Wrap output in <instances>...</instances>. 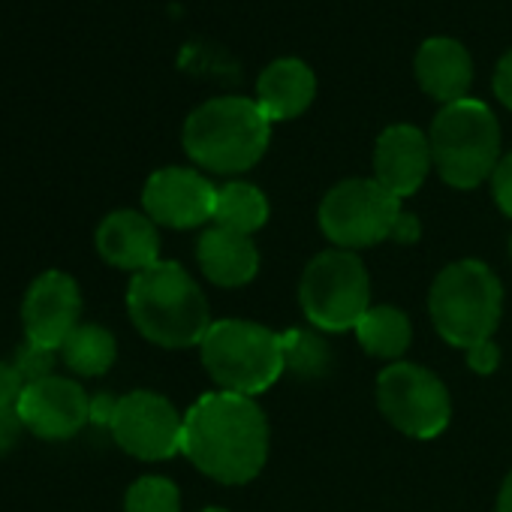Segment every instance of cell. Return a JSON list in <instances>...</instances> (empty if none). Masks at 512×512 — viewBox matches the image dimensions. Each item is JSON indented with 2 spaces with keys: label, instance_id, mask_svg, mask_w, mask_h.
I'll list each match as a JSON object with an SVG mask.
<instances>
[{
  "label": "cell",
  "instance_id": "1",
  "mask_svg": "<svg viewBox=\"0 0 512 512\" xmlns=\"http://www.w3.org/2000/svg\"><path fill=\"white\" fill-rule=\"evenodd\" d=\"M181 452L208 479L244 485L269 461V419L247 395L208 392L184 413Z\"/></svg>",
  "mask_w": 512,
  "mask_h": 512
},
{
  "label": "cell",
  "instance_id": "2",
  "mask_svg": "<svg viewBox=\"0 0 512 512\" xmlns=\"http://www.w3.org/2000/svg\"><path fill=\"white\" fill-rule=\"evenodd\" d=\"M127 314L136 332L163 350L196 347L211 329V314L202 290L178 263L166 260L130 278Z\"/></svg>",
  "mask_w": 512,
  "mask_h": 512
},
{
  "label": "cell",
  "instance_id": "3",
  "mask_svg": "<svg viewBox=\"0 0 512 512\" xmlns=\"http://www.w3.org/2000/svg\"><path fill=\"white\" fill-rule=\"evenodd\" d=\"M187 157L217 175H238L263 160L272 121L247 97H217L193 109L181 133Z\"/></svg>",
  "mask_w": 512,
  "mask_h": 512
},
{
  "label": "cell",
  "instance_id": "4",
  "mask_svg": "<svg viewBox=\"0 0 512 512\" xmlns=\"http://www.w3.org/2000/svg\"><path fill=\"white\" fill-rule=\"evenodd\" d=\"M428 311L437 335L449 347L470 350L491 341L503 314V287L479 260L449 263L431 284Z\"/></svg>",
  "mask_w": 512,
  "mask_h": 512
},
{
  "label": "cell",
  "instance_id": "5",
  "mask_svg": "<svg viewBox=\"0 0 512 512\" xmlns=\"http://www.w3.org/2000/svg\"><path fill=\"white\" fill-rule=\"evenodd\" d=\"M202 365L220 392L232 395H260L278 383L284 374V344L281 335L250 323V320H217L205 332Z\"/></svg>",
  "mask_w": 512,
  "mask_h": 512
},
{
  "label": "cell",
  "instance_id": "6",
  "mask_svg": "<svg viewBox=\"0 0 512 512\" xmlns=\"http://www.w3.org/2000/svg\"><path fill=\"white\" fill-rule=\"evenodd\" d=\"M428 142L440 178L458 190L479 187L500 163V124L485 103L470 97L437 112Z\"/></svg>",
  "mask_w": 512,
  "mask_h": 512
},
{
  "label": "cell",
  "instance_id": "7",
  "mask_svg": "<svg viewBox=\"0 0 512 512\" xmlns=\"http://www.w3.org/2000/svg\"><path fill=\"white\" fill-rule=\"evenodd\" d=\"M305 317L323 332L356 329L371 308V281L353 250H323L305 266L299 284Z\"/></svg>",
  "mask_w": 512,
  "mask_h": 512
},
{
  "label": "cell",
  "instance_id": "8",
  "mask_svg": "<svg viewBox=\"0 0 512 512\" xmlns=\"http://www.w3.org/2000/svg\"><path fill=\"white\" fill-rule=\"evenodd\" d=\"M401 217V199L374 178H347L320 202V229L341 250L374 247L392 238Z\"/></svg>",
  "mask_w": 512,
  "mask_h": 512
},
{
  "label": "cell",
  "instance_id": "9",
  "mask_svg": "<svg viewBox=\"0 0 512 512\" xmlns=\"http://www.w3.org/2000/svg\"><path fill=\"white\" fill-rule=\"evenodd\" d=\"M380 413L407 437H440L452 416V401L443 380L413 362H392L377 377Z\"/></svg>",
  "mask_w": 512,
  "mask_h": 512
},
{
  "label": "cell",
  "instance_id": "10",
  "mask_svg": "<svg viewBox=\"0 0 512 512\" xmlns=\"http://www.w3.org/2000/svg\"><path fill=\"white\" fill-rule=\"evenodd\" d=\"M109 431L127 455L139 461H163L181 452L184 416L169 398L151 389H136L118 398V410Z\"/></svg>",
  "mask_w": 512,
  "mask_h": 512
},
{
  "label": "cell",
  "instance_id": "11",
  "mask_svg": "<svg viewBox=\"0 0 512 512\" xmlns=\"http://www.w3.org/2000/svg\"><path fill=\"white\" fill-rule=\"evenodd\" d=\"M142 208L157 226L193 229L205 220H214L217 187L196 169L166 166L145 181Z\"/></svg>",
  "mask_w": 512,
  "mask_h": 512
},
{
  "label": "cell",
  "instance_id": "12",
  "mask_svg": "<svg viewBox=\"0 0 512 512\" xmlns=\"http://www.w3.org/2000/svg\"><path fill=\"white\" fill-rule=\"evenodd\" d=\"M82 290L73 275L52 269L31 281L22 302V326L31 344L61 350L70 332L82 323Z\"/></svg>",
  "mask_w": 512,
  "mask_h": 512
},
{
  "label": "cell",
  "instance_id": "13",
  "mask_svg": "<svg viewBox=\"0 0 512 512\" xmlns=\"http://www.w3.org/2000/svg\"><path fill=\"white\" fill-rule=\"evenodd\" d=\"M19 416L40 440H70L91 422V398L76 380L52 374L28 383L19 401Z\"/></svg>",
  "mask_w": 512,
  "mask_h": 512
},
{
  "label": "cell",
  "instance_id": "14",
  "mask_svg": "<svg viewBox=\"0 0 512 512\" xmlns=\"http://www.w3.org/2000/svg\"><path fill=\"white\" fill-rule=\"evenodd\" d=\"M434 166L431 142L422 130L410 124H392L380 133L374 145V181L392 196H413Z\"/></svg>",
  "mask_w": 512,
  "mask_h": 512
},
{
  "label": "cell",
  "instance_id": "15",
  "mask_svg": "<svg viewBox=\"0 0 512 512\" xmlns=\"http://www.w3.org/2000/svg\"><path fill=\"white\" fill-rule=\"evenodd\" d=\"M97 253L112 269L136 275L160 263L157 223L145 211H133V208L112 211L97 226Z\"/></svg>",
  "mask_w": 512,
  "mask_h": 512
},
{
  "label": "cell",
  "instance_id": "16",
  "mask_svg": "<svg viewBox=\"0 0 512 512\" xmlns=\"http://www.w3.org/2000/svg\"><path fill=\"white\" fill-rule=\"evenodd\" d=\"M196 263L217 287H244L260 272V250L244 232L211 226L196 241Z\"/></svg>",
  "mask_w": 512,
  "mask_h": 512
},
{
  "label": "cell",
  "instance_id": "17",
  "mask_svg": "<svg viewBox=\"0 0 512 512\" xmlns=\"http://www.w3.org/2000/svg\"><path fill=\"white\" fill-rule=\"evenodd\" d=\"M416 82L437 103L449 106L467 97L473 82V61L467 49L452 37H431L416 52Z\"/></svg>",
  "mask_w": 512,
  "mask_h": 512
},
{
  "label": "cell",
  "instance_id": "18",
  "mask_svg": "<svg viewBox=\"0 0 512 512\" xmlns=\"http://www.w3.org/2000/svg\"><path fill=\"white\" fill-rule=\"evenodd\" d=\"M317 97V76L299 58H281L269 64L256 82V106L269 121H290L308 112Z\"/></svg>",
  "mask_w": 512,
  "mask_h": 512
},
{
  "label": "cell",
  "instance_id": "19",
  "mask_svg": "<svg viewBox=\"0 0 512 512\" xmlns=\"http://www.w3.org/2000/svg\"><path fill=\"white\" fill-rule=\"evenodd\" d=\"M353 332H356L362 350L374 359H401L413 341L410 317L392 305L368 308V314L359 320V326Z\"/></svg>",
  "mask_w": 512,
  "mask_h": 512
},
{
  "label": "cell",
  "instance_id": "20",
  "mask_svg": "<svg viewBox=\"0 0 512 512\" xmlns=\"http://www.w3.org/2000/svg\"><path fill=\"white\" fill-rule=\"evenodd\" d=\"M58 353L73 374L103 377L106 371H112V365L118 359V341L109 329H103L97 323H79L70 332V338L61 344Z\"/></svg>",
  "mask_w": 512,
  "mask_h": 512
},
{
  "label": "cell",
  "instance_id": "21",
  "mask_svg": "<svg viewBox=\"0 0 512 512\" xmlns=\"http://www.w3.org/2000/svg\"><path fill=\"white\" fill-rule=\"evenodd\" d=\"M269 220V199L266 193L247 184V181H229L217 190V208H214V226H226L232 232H256Z\"/></svg>",
  "mask_w": 512,
  "mask_h": 512
},
{
  "label": "cell",
  "instance_id": "22",
  "mask_svg": "<svg viewBox=\"0 0 512 512\" xmlns=\"http://www.w3.org/2000/svg\"><path fill=\"white\" fill-rule=\"evenodd\" d=\"M284 344V371L302 377V380H317L326 377L332 368V347L308 329H290L281 335Z\"/></svg>",
  "mask_w": 512,
  "mask_h": 512
},
{
  "label": "cell",
  "instance_id": "23",
  "mask_svg": "<svg viewBox=\"0 0 512 512\" xmlns=\"http://www.w3.org/2000/svg\"><path fill=\"white\" fill-rule=\"evenodd\" d=\"M127 512H181V491L166 476H139L124 494Z\"/></svg>",
  "mask_w": 512,
  "mask_h": 512
},
{
  "label": "cell",
  "instance_id": "24",
  "mask_svg": "<svg viewBox=\"0 0 512 512\" xmlns=\"http://www.w3.org/2000/svg\"><path fill=\"white\" fill-rule=\"evenodd\" d=\"M55 353L58 350H49V347H40V344H25L16 356V368L22 371V377L28 383H37V380H46L52 377V368H55Z\"/></svg>",
  "mask_w": 512,
  "mask_h": 512
},
{
  "label": "cell",
  "instance_id": "25",
  "mask_svg": "<svg viewBox=\"0 0 512 512\" xmlns=\"http://www.w3.org/2000/svg\"><path fill=\"white\" fill-rule=\"evenodd\" d=\"M25 389H28V380L22 377L16 362L0 359V407H19Z\"/></svg>",
  "mask_w": 512,
  "mask_h": 512
},
{
  "label": "cell",
  "instance_id": "26",
  "mask_svg": "<svg viewBox=\"0 0 512 512\" xmlns=\"http://www.w3.org/2000/svg\"><path fill=\"white\" fill-rule=\"evenodd\" d=\"M491 193L497 208L512 220V151L506 157H500L494 175H491Z\"/></svg>",
  "mask_w": 512,
  "mask_h": 512
},
{
  "label": "cell",
  "instance_id": "27",
  "mask_svg": "<svg viewBox=\"0 0 512 512\" xmlns=\"http://www.w3.org/2000/svg\"><path fill=\"white\" fill-rule=\"evenodd\" d=\"M25 431L28 428L19 416V407H0V455L13 452Z\"/></svg>",
  "mask_w": 512,
  "mask_h": 512
},
{
  "label": "cell",
  "instance_id": "28",
  "mask_svg": "<svg viewBox=\"0 0 512 512\" xmlns=\"http://www.w3.org/2000/svg\"><path fill=\"white\" fill-rule=\"evenodd\" d=\"M467 365L473 374H494L497 365H500V347L494 341H482V344H473L467 350Z\"/></svg>",
  "mask_w": 512,
  "mask_h": 512
},
{
  "label": "cell",
  "instance_id": "29",
  "mask_svg": "<svg viewBox=\"0 0 512 512\" xmlns=\"http://www.w3.org/2000/svg\"><path fill=\"white\" fill-rule=\"evenodd\" d=\"M494 94L506 109H512V49L500 58L494 70Z\"/></svg>",
  "mask_w": 512,
  "mask_h": 512
},
{
  "label": "cell",
  "instance_id": "30",
  "mask_svg": "<svg viewBox=\"0 0 512 512\" xmlns=\"http://www.w3.org/2000/svg\"><path fill=\"white\" fill-rule=\"evenodd\" d=\"M115 410H118V398H115V395L103 392V395H94V398H91V422H94V425L112 428Z\"/></svg>",
  "mask_w": 512,
  "mask_h": 512
},
{
  "label": "cell",
  "instance_id": "31",
  "mask_svg": "<svg viewBox=\"0 0 512 512\" xmlns=\"http://www.w3.org/2000/svg\"><path fill=\"white\" fill-rule=\"evenodd\" d=\"M392 238H395L398 244H413V241L419 238V220H416L413 214H404V211H401V217H398V223H395Z\"/></svg>",
  "mask_w": 512,
  "mask_h": 512
},
{
  "label": "cell",
  "instance_id": "32",
  "mask_svg": "<svg viewBox=\"0 0 512 512\" xmlns=\"http://www.w3.org/2000/svg\"><path fill=\"white\" fill-rule=\"evenodd\" d=\"M497 512H512V470L509 476L503 479L500 485V494H497Z\"/></svg>",
  "mask_w": 512,
  "mask_h": 512
},
{
  "label": "cell",
  "instance_id": "33",
  "mask_svg": "<svg viewBox=\"0 0 512 512\" xmlns=\"http://www.w3.org/2000/svg\"><path fill=\"white\" fill-rule=\"evenodd\" d=\"M202 512H226V509H220V506H205Z\"/></svg>",
  "mask_w": 512,
  "mask_h": 512
},
{
  "label": "cell",
  "instance_id": "34",
  "mask_svg": "<svg viewBox=\"0 0 512 512\" xmlns=\"http://www.w3.org/2000/svg\"><path fill=\"white\" fill-rule=\"evenodd\" d=\"M509 256H512V238H509Z\"/></svg>",
  "mask_w": 512,
  "mask_h": 512
}]
</instances>
